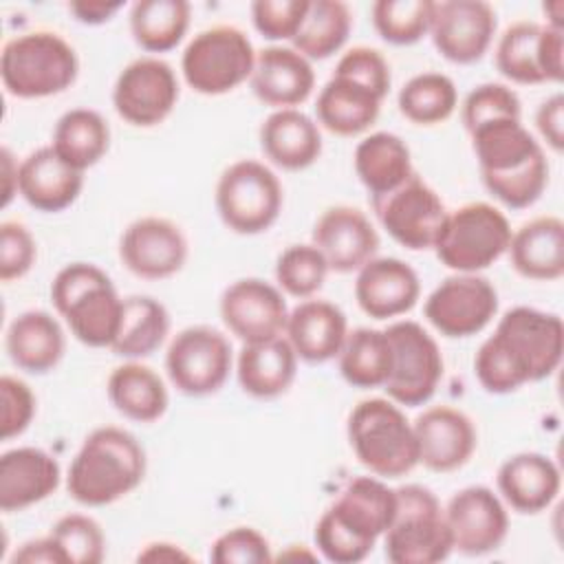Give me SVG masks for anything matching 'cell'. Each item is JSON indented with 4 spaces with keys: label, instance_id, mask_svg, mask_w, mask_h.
I'll use <instances>...</instances> for the list:
<instances>
[{
    "label": "cell",
    "instance_id": "cell-1",
    "mask_svg": "<svg viewBox=\"0 0 564 564\" xmlns=\"http://www.w3.org/2000/svg\"><path fill=\"white\" fill-rule=\"evenodd\" d=\"M562 352L564 326L560 315L513 306L476 350L474 372L487 392L509 394L551 377L562 361Z\"/></svg>",
    "mask_w": 564,
    "mask_h": 564
},
{
    "label": "cell",
    "instance_id": "cell-2",
    "mask_svg": "<svg viewBox=\"0 0 564 564\" xmlns=\"http://www.w3.org/2000/svg\"><path fill=\"white\" fill-rule=\"evenodd\" d=\"M467 134L482 185L496 200L509 209H524L544 194L549 161L522 119L485 121Z\"/></svg>",
    "mask_w": 564,
    "mask_h": 564
},
{
    "label": "cell",
    "instance_id": "cell-3",
    "mask_svg": "<svg viewBox=\"0 0 564 564\" xmlns=\"http://www.w3.org/2000/svg\"><path fill=\"white\" fill-rule=\"evenodd\" d=\"M394 511V489L379 478L357 476L346 482L333 505L319 516L313 531L315 546L328 562H361L388 531Z\"/></svg>",
    "mask_w": 564,
    "mask_h": 564
},
{
    "label": "cell",
    "instance_id": "cell-4",
    "mask_svg": "<svg viewBox=\"0 0 564 564\" xmlns=\"http://www.w3.org/2000/svg\"><path fill=\"white\" fill-rule=\"evenodd\" d=\"M148 469L145 449L123 427L93 430L66 474L68 496L84 507H106L134 491Z\"/></svg>",
    "mask_w": 564,
    "mask_h": 564
},
{
    "label": "cell",
    "instance_id": "cell-5",
    "mask_svg": "<svg viewBox=\"0 0 564 564\" xmlns=\"http://www.w3.org/2000/svg\"><path fill=\"white\" fill-rule=\"evenodd\" d=\"M51 302L70 335L90 348H110L119 333L123 297L93 262H70L51 282Z\"/></svg>",
    "mask_w": 564,
    "mask_h": 564
},
{
    "label": "cell",
    "instance_id": "cell-6",
    "mask_svg": "<svg viewBox=\"0 0 564 564\" xmlns=\"http://www.w3.org/2000/svg\"><path fill=\"white\" fill-rule=\"evenodd\" d=\"M79 57L68 40L48 29L13 35L0 53V77L9 95L40 99L59 95L75 84Z\"/></svg>",
    "mask_w": 564,
    "mask_h": 564
},
{
    "label": "cell",
    "instance_id": "cell-7",
    "mask_svg": "<svg viewBox=\"0 0 564 564\" xmlns=\"http://www.w3.org/2000/svg\"><path fill=\"white\" fill-rule=\"evenodd\" d=\"M346 434L357 460L379 478H401L419 465L414 427L392 399L359 401L348 414Z\"/></svg>",
    "mask_w": 564,
    "mask_h": 564
},
{
    "label": "cell",
    "instance_id": "cell-8",
    "mask_svg": "<svg viewBox=\"0 0 564 564\" xmlns=\"http://www.w3.org/2000/svg\"><path fill=\"white\" fill-rule=\"evenodd\" d=\"M397 511L383 533L386 557L392 564H436L454 551L445 511L432 489L403 485L394 489Z\"/></svg>",
    "mask_w": 564,
    "mask_h": 564
},
{
    "label": "cell",
    "instance_id": "cell-9",
    "mask_svg": "<svg viewBox=\"0 0 564 564\" xmlns=\"http://www.w3.org/2000/svg\"><path fill=\"white\" fill-rule=\"evenodd\" d=\"M511 240L507 216L491 203L474 200L447 212L434 242L441 264L456 273H478L500 260Z\"/></svg>",
    "mask_w": 564,
    "mask_h": 564
},
{
    "label": "cell",
    "instance_id": "cell-10",
    "mask_svg": "<svg viewBox=\"0 0 564 564\" xmlns=\"http://www.w3.org/2000/svg\"><path fill=\"white\" fill-rule=\"evenodd\" d=\"M256 51L245 31L216 24L198 31L181 55V73L187 86L200 95H225L253 73Z\"/></svg>",
    "mask_w": 564,
    "mask_h": 564
},
{
    "label": "cell",
    "instance_id": "cell-11",
    "mask_svg": "<svg viewBox=\"0 0 564 564\" xmlns=\"http://www.w3.org/2000/svg\"><path fill=\"white\" fill-rule=\"evenodd\" d=\"M214 198L220 220L231 231L256 236L280 218L284 192L269 165L256 159H240L223 170Z\"/></svg>",
    "mask_w": 564,
    "mask_h": 564
},
{
    "label": "cell",
    "instance_id": "cell-12",
    "mask_svg": "<svg viewBox=\"0 0 564 564\" xmlns=\"http://www.w3.org/2000/svg\"><path fill=\"white\" fill-rule=\"evenodd\" d=\"M386 335L392 348L390 375L383 383L388 399L405 408L427 403L443 379V355L436 339L412 319L390 324Z\"/></svg>",
    "mask_w": 564,
    "mask_h": 564
},
{
    "label": "cell",
    "instance_id": "cell-13",
    "mask_svg": "<svg viewBox=\"0 0 564 564\" xmlns=\"http://www.w3.org/2000/svg\"><path fill=\"white\" fill-rule=\"evenodd\" d=\"M234 366L229 339L205 324L187 326L174 335L165 352V370L172 386L187 397L218 392Z\"/></svg>",
    "mask_w": 564,
    "mask_h": 564
},
{
    "label": "cell",
    "instance_id": "cell-14",
    "mask_svg": "<svg viewBox=\"0 0 564 564\" xmlns=\"http://www.w3.org/2000/svg\"><path fill=\"white\" fill-rule=\"evenodd\" d=\"M370 200L379 225L394 242L410 251L434 249L447 209L436 189L416 172L397 189Z\"/></svg>",
    "mask_w": 564,
    "mask_h": 564
},
{
    "label": "cell",
    "instance_id": "cell-15",
    "mask_svg": "<svg viewBox=\"0 0 564 564\" xmlns=\"http://www.w3.org/2000/svg\"><path fill=\"white\" fill-rule=\"evenodd\" d=\"M176 101V73L156 55H141L126 64L112 86V106L117 115L137 128L163 123L172 115Z\"/></svg>",
    "mask_w": 564,
    "mask_h": 564
},
{
    "label": "cell",
    "instance_id": "cell-16",
    "mask_svg": "<svg viewBox=\"0 0 564 564\" xmlns=\"http://www.w3.org/2000/svg\"><path fill=\"white\" fill-rule=\"evenodd\" d=\"M496 286L478 273L445 278L425 300V319L445 337L460 339L485 330L498 313Z\"/></svg>",
    "mask_w": 564,
    "mask_h": 564
},
{
    "label": "cell",
    "instance_id": "cell-17",
    "mask_svg": "<svg viewBox=\"0 0 564 564\" xmlns=\"http://www.w3.org/2000/svg\"><path fill=\"white\" fill-rule=\"evenodd\" d=\"M496 11L482 0L434 2L427 35L436 51L454 64L482 59L496 35Z\"/></svg>",
    "mask_w": 564,
    "mask_h": 564
},
{
    "label": "cell",
    "instance_id": "cell-18",
    "mask_svg": "<svg viewBox=\"0 0 564 564\" xmlns=\"http://www.w3.org/2000/svg\"><path fill=\"white\" fill-rule=\"evenodd\" d=\"M220 317L242 344H256L284 335L289 308L280 286L260 278H242L223 291Z\"/></svg>",
    "mask_w": 564,
    "mask_h": 564
},
{
    "label": "cell",
    "instance_id": "cell-19",
    "mask_svg": "<svg viewBox=\"0 0 564 564\" xmlns=\"http://www.w3.org/2000/svg\"><path fill=\"white\" fill-rule=\"evenodd\" d=\"M443 511L454 551L463 555L491 553L500 549L509 533L507 507L502 498L485 485H471L456 491Z\"/></svg>",
    "mask_w": 564,
    "mask_h": 564
},
{
    "label": "cell",
    "instance_id": "cell-20",
    "mask_svg": "<svg viewBox=\"0 0 564 564\" xmlns=\"http://www.w3.org/2000/svg\"><path fill=\"white\" fill-rule=\"evenodd\" d=\"M187 238L170 218L143 216L130 223L119 240L123 267L143 280L176 275L187 262Z\"/></svg>",
    "mask_w": 564,
    "mask_h": 564
},
{
    "label": "cell",
    "instance_id": "cell-21",
    "mask_svg": "<svg viewBox=\"0 0 564 564\" xmlns=\"http://www.w3.org/2000/svg\"><path fill=\"white\" fill-rule=\"evenodd\" d=\"M419 465L447 474L460 469L478 445L474 421L458 408L434 405L423 410L414 423Z\"/></svg>",
    "mask_w": 564,
    "mask_h": 564
},
{
    "label": "cell",
    "instance_id": "cell-22",
    "mask_svg": "<svg viewBox=\"0 0 564 564\" xmlns=\"http://www.w3.org/2000/svg\"><path fill=\"white\" fill-rule=\"evenodd\" d=\"M313 245L335 273L359 271L379 251V234L370 218L352 205H333L313 227Z\"/></svg>",
    "mask_w": 564,
    "mask_h": 564
},
{
    "label": "cell",
    "instance_id": "cell-23",
    "mask_svg": "<svg viewBox=\"0 0 564 564\" xmlns=\"http://www.w3.org/2000/svg\"><path fill=\"white\" fill-rule=\"evenodd\" d=\"M421 295L416 271L399 258H372L357 271L355 300L372 319H390L414 308Z\"/></svg>",
    "mask_w": 564,
    "mask_h": 564
},
{
    "label": "cell",
    "instance_id": "cell-24",
    "mask_svg": "<svg viewBox=\"0 0 564 564\" xmlns=\"http://www.w3.org/2000/svg\"><path fill=\"white\" fill-rule=\"evenodd\" d=\"M253 95L275 110L304 104L315 88L311 59L293 46H267L256 55L249 77Z\"/></svg>",
    "mask_w": 564,
    "mask_h": 564
},
{
    "label": "cell",
    "instance_id": "cell-25",
    "mask_svg": "<svg viewBox=\"0 0 564 564\" xmlns=\"http://www.w3.org/2000/svg\"><path fill=\"white\" fill-rule=\"evenodd\" d=\"M84 187V172L66 163L53 145L29 152L18 165V194L37 212L70 207Z\"/></svg>",
    "mask_w": 564,
    "mask_h": 564
},
{
    "label": "cell",
    "instance_id": "cell-26",
    "mask_svg": "<svg viewBox=\"0 0 564 564\" xmlns=\"http://www.w3.org/2000/svg\"><path fill=\"white\" fill-rule=\"evenodd\" d=\"M59 463L42 447H13L0 456V509L24 511L59 487Z\"/></svg>",
    "mask_w": 564,
    "mask_h": 564
},
{
    "label": "cell",
    "instance_id": "cell-27",
    "mask_svg": "<svg viewBox=\"0 0 564 564\" xmlns=\"http://www.w3.org/2000/svg\"><path fill=\"white\" fill-rule=\"evenodd\" d=\"M284 335L297 359L324 364L339 355L348 335V319L337 304L308 297L289 311Z\"/></svg>",
    "mask_w": 564,
    "mask_h": 564
},
{
    "label": "cell",
    "instance_id": "cell-28",
    "mask_svg": "<svg viewBox=\"0 0 564 564\" xmlns=\"http://www.w3.org/2000/svg\"><path fill=\"white\" fill-rule=\"evenodd\" d=\"M498 491L513 511L540 513L557 498L562 476L557 465L540 452L509 456L496 476Z\"/></svg>",
    "mask_w": 564,
    "mask_h": 564
},
{
    "label": "cell",
    "instance_id": "cell-29",
    "mask_svg": "<svg viewBox=\"0 0 564 564\" xmlns=\"http://www.w3.org/2000/svg\"><path fill=\"white\" fill-rule=\"evenodd\" d=\"M260 148L273 165L297 172L322 156V132L317 121L297 108L273 110L260 126Z\"/></svg>",
    "mask_w": 564,
    "mask_h": 564
},
{
    "label": "cell",
    "instance_id": "cell-30",
    "mask_svg": "<svg viewBox=\"0 0 564 564\" xmlns=\"http://www.w3.org/2000/svg\"><path fill=\"white\" fill-rule=\"evenodd\" d=\"M509 262L527 280L551 282L564 273V223L557 216H538L511 231Z\"/></svg>",
    "mask_w": 564,
    "mask_h": 564
},
{
    "label": "cell",
    "instance_id": "cell-31",
    "mask_svg": "<svg viewBox=\"0 0 564 564\" xmlns=\"http://www.w3.org/2000/svg\"><path fill=\"white\" fill-rule=\"evenodd\" d=\"M4 346L13 366L31 375H46L62 361L66 337L51 313L33 308L9 324Z\"/></svg>",
    "mask_w": 564,
    "mask_h": 564
},
{
    "label": "cell",
    "instance_id": "cell-32",
    "mask_svg": "<svg viewBox=\"0 0 564 564\" xmlns=\"http://www.w3.org/2000/svg\"><path fill=\"white\" fill-rule=\"evenodd\" d=\"M240 388L256 399H275L284 394L297 375V355L286 337L242 344L236 359Z\"/></svg>",
    "mask_w": 564,
    "mask_h": 564
},
{
    "label": "cell",
    "instance_id": "cell-33",
    "mask_svg": "<svg viewBox=\"0 0 564 564\" xmlns=\"http://www.w3.org/2000/svg\"><path fill=\"white\" fill-rule=\"evenodd\" d=\"M381 97L370 88L341 77L330 75V79L322 86L315 112L317 121L337 137H357L366 132L379 117Z\"/></svg>",
    "mask_w": 564,
    "mask_h": 564
},
{
    "label": "cell",
    "instance_id": "cell-34",
    "mask_svg": "<svg viewBox=\"0 0 564 564\" xmlns=\"http://www.w3.org/2000/svg\"><path fill=\"white\" fill-rule=\"evenodd\" d=\"M112 408L130 421L154 423L170 405V394L156 370L130 359L117 366L106 383Z\"/></svg>",
    "mask_w": 564,
    "mask_h": 564
},
{
    "label": "cell",
    "instance_id": "cell-35",
    "mask_svg": "<svg viewBox=\"0 0 564 564\" xmlns=\"http://www.w3.org/2000/svg\"><path fill=\"white\" fill-rule=\"evenodd\" d=\"M355 172L370 198L383 196L403 185L412 174V154L405 141L392 132H372L355 148Z\"/></svg>",
    "mask_w": 564,
    "mask_h": 564
},
{
    "label": "cell",
    "instance_id": "cell-36",
    "mask_svg": "<svg viewBox=\"0 0 564 564\" xmlns=\"http://www.w3.org/2000/svg\"><path fill=\"white\" fill-rule=\"evenodd\" d=\"M51 145L66 163L86 172L110 148L108 121L93 108H70L57 119Z\"/></svg>",
    "mask_w": 564,
    "mask_h": 564
},
{
    "label": "cell",
    "instance_id": "cell-37",
    "mask_svg": "<svg viewBox=\"0 0 564 564\" xmlns=\"http://www.w3.org/2000/svg\"><path fill=\"white\" fill-rule=\"evenodd\" d=\"M167 333V308L150 295H130L123 297V315L110 350L126 359H143L165 341Z\"/></svg>",
    "mask_w": 564,
    "mask_h": 564
},
{
    "label": "cell",
    "instance_id": "cell-38",
    "mask_svg": "<svg viewBox=\"0 0 564 564\" xmlns=\"http://www.w3.org/2000/svg\"><path fill=\"white\" fill-rule=\"evenodd\" d=\"M337 361L339 375L352 388H383L392 364V348L386 330L368 326L348 330Z\"/></svg>",
    "mask_w": 564,
    "mask_h": 564
},
{
    "label": "cell",
    "instance_id": "cell-39",
    "mask_svg": "<svg viewBox=\"0 0 564 564\" xmlns=\"http://www.w3.org/2000/svg\"><path fill=\"white\" fill-rule=\"evenodd\" d=\"M189 15L185 0H139L128 15L132 40L148 53H167L185 37Z\"/></svg>",
    "mask_w": 564,
    "mask_h": 564
},
{
    "label": "cell",
    "instance_id": "cell-40",
    "mask_svg": "<svg viewBox=\"0 0 564 564\" xmlns=\"http://www.w3.org/2000/svg\"><path fill=\"white\" fill-rule=\"evenodd\" d=\"M352 13L341 0H308V11L300 31L291 40L293 48L306 59H326L348 40Z\"/></svg>",
    "mask_w": 564,
    "mask_h": 564
},
{
    "label": "cell",
    "instance_id": "cell-41",
    "mask_svg": "<svg viewBox=\"0 0 564 564\" xmlns=\"http://www.w3.org/2000/svg\"><path fill=\"white\" fill-rule=\"evenodd\" d=\"M496 68L513 84H544L542 24L533 20H518L509 24L496 44Z\"/></svg>",
    "mask_w": 564,
    "mask_h": 564
},
{
    "label": "cell",
    "instance_id": "cell-42",
    "mask_svg": "<svg viewBox=\"0 0 564 564\" xmlns=\"http://www.w3.org/2000/svg\"><path fill=\"white\" fill-rule=\"evenodd\" d=\"M401 115L416 126H436L452 117L458 104L456 84L436 70L410 77L399 90Z\"/></svg>",
    "mask_w": 564,
    "mask_h": 564
},
{
    "label": "cell",
    "instance_id": "cell-43",
    "mask_svg": "<svg viewBox=\"0 0 564 564\" xmlns=\"http://www.w3.org/2000/svg\"><path fill=\"white\" fill-rule=\"evenodd\" d=\"M434 0H377L370 9L372 26L394 46L416 44L427 35Z\"/></svg>",
    "mask_w": 564,
    "mask_h": 564
},
{
    "label": "cell",
    "instance_id": "cell-44",
    "mask_svg": "<svg viewBox=\"0 0 564 564\" xmlns=\"http://www.w3.org/2000/svg\"><path fill=\"white\" fill-rule=\"evenodd\" d=\"M328 262L313 242L291 245L275 260V282L280 291L308 300L326 282Z\"/></svg>",
    "mask_w": 564,
    "mask_h": 564
},
{
    "label": "cell",
    "instance_id": "cell-45",
    "mask_svg": "<svg viewBox=\"0 0 564 564\" xmlns=\"http://www.w3.org/2000/svg\"><path fill=\"white\" fill-rule=\"evenodd\" d=\"M66 564H99L106 555V535L86 513H66L48 531Z\"/></svg>",
    "mask_w": 564,
    "mask_h": 564
},
{
    "label": "cell",
    "instance_id": "cell-46",
    "mask_svg": "<svg viewBox=\"0 0 564 564\" xmlns=\"http://www.w3.org/2000/svg\"><path fill=\"white\" fill-rule=\"evenodd\" d=\"M502 117L522 119V104L518 93L511 86L498 84V82H487L476 86L465 97L460 108V119L467 132H471L485 121H494Z\"/></svg>",
    "mask_w": 564,
    "mask_h": 564
},
{
    "label": "cell",
    "instance_id": "cell-47",
    "mask_svg": "<svg viewBox=\"0 0 564 564\" xmlns=\"http://www.w3.org/2000/svg\"><path fill=\"white\" fill-rule=\"evenodd\" d=\"M333 75L348 77V79L370 88L381 99H386V95L390 93V84H392V73H390L388 59L383 57L381 51H377L372 46L348 48L335 64Z\"/></svg>",
    "mask_w": 564,
    "mask_h": 564
},
{
    "label": "cell",
    "instance_id": "cell-48",
    "mask_svg": "<svg viewBox=\"0 0 564 564\" xmlns=\"http://www.w3.org/2000/svg\"><path fill=\"white\" fill-rule=\"evenodd\" d=\"M209 557L216 564H262L271 562L269 540L253 527H234L218 535L209 549Z\"/></svg>",
    "mask_w": 564,
    "mask_h": 564
},
{
    "label": "cell",
    "instance_id": "cell-49",
    "mask_svg": "<svg viewBox=\"0 0 564 564\" xmlns=\"http://www.w3.org/2000/svg\"><path fill=\"white\" fill-rule=\"evenodd\" d=\"M308 11V0H256L251 20L267 40H293Z\"/></svg>",
    "mask_w": 564,
    "mask_h": 564
},
{
    "label": "cell",
    "instance_id": "cell-50",
    "mask_svg": "<svg viewBox=\"0 0 564 564\" xmlns=\"http://www.w3.org/2000/svg\"><path fill=\"white\" fill-rule=\"evenodd\" d=\"M37 258V245L31 231L18 220L0 225V280H20L31 271Z\"/></svg>",
    "mask_w": 564,
    "mask_h": 564
},
{
    "label": "cell",
    "instance_id": "cell-51",
    "mask_svg": "<svg viewBox=\"0 0 564 564\" xmlns=\"http://www.w3.org/2000/svg\"><path fill=\"white\" fill-rule=\"evenodd\" d=\"M0 403H2V441H11L20 436L35 416V394L18 377L2 375L0 377Z\"/></svg>",
    "mask_w": 564,
    "mask_h": 564
},
{
    "label": "cell",
    "instance_id": "cell-52",
    "mask_svg": "<svg viewBox=\"0 0 564 564\" xmlns=\"http://www.w3.org/2000/svg\"><path fill=\"white\" fill-rule=\"evenodd\" d=\"M535 128L553 152L564 148V95L555 93L546 97L535 110Z\"/></svg>",
    "mask_w": 564,
    "mask_h": 564
},
{
    "label": "cell",
    "instance_id": "cell-53",
    "mask_svg": "<svg viewBox=\"0 0 564 564\" xmlns=\"http://www.w3.org/2000/svg\"><path fill=\"white\" fill-rule=\"evenodd\" d=\"M18 562L20 564H66L64 553L59 551V546L55 544V540L51 535L24 542L11 555V564H18Z\"/></svg>",
    "mask_w": 564,
    "mask_h": 564
},
{
    "label": "cell",
    "instance_id": "cell-54",
    "mask_svg": "<svg viewBox=\"0 0 564 564\" xmlns=\"http://www.w3.org/2000/svg\"><path fill=\"white\" fill-rule=\"evenodd\" d=\"M121 7H123V2H108V0H75V2H68V11L82 24H104Z\"/></svg>",
    "mask_w": 564,
    "mask_h": 564
},
{
    "label": "cell",
    "instance_id": "cell-55",
    "mask_svg": "<svg viewBox=\"0 0 564 564\" xmlns=\"http://www.w3.org/2000/svg\"><path fill=\"white\" fill-rule=\"evenodd\" d=\"M139 562H189L192 555L172 542H150L137 555Z\"/></svg>",
    "mask_w": 564,
    "mask_h": 564
},
{
    "label": "cell",
    "instance_id": "cell-56",
    "mask_svg": "<svg viewBox=\"0 0 564 564\" xmlns=\"http://www.w3.org/2000/svg\"><path fill=\"white\" fill-rule=\"evenodd\" d=\"M2 159V205L7 207L11 203V198L18 194V161L13 159L9 148H2L0 152Z\"/></svg>",
    "mask_w": 564,
    "mask_h": 564
},
{
    "label": "cell",
    "instance_id": "cell-57",
    "mask_svg": "<svg viewBox=\"0 0 564 564\" xmlns=\"http://www.w3.org/2000/svg\"><path fill=\"white\" fill-rule=\"evenodd\" d=\"M544 13H546V24L553 29H562L564 31V2L562 0H553L544 4Z\"/></svg>",
    "mask_w": 564,
    "mask_h": 564
}]
</instances>
